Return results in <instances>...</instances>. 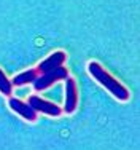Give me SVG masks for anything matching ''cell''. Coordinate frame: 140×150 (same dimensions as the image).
<instances>
[{
	"instance_id": "cell-5",
	"label": "cell",
	"mask_w": 140,
	"mask_h": 150,
	"mask_svg": "<svg viewBox=\"0 0 140 150\" xmlns=\"http://www.w3.org/2000/svg\"><path fill=\"white\" fill-rule=\"evenodd\" d=\"M8 105H10V109H11L13 112H16L18 115H21L27 121H37V118H38V113L24 101H19V99H16V98H10L8 99Z\"/></svg>"
},
{
	"instance_id": "cell-3",
	"label": "cell",
	"mask_w": 140,
	"mask_h": 150,
	"mask_svg": "<svg viewBox=\"0 0 140 150\" xmlns=\"http://www.w3.org/2000/svg\"><path fill=\"white\" fill-rule=\"evenodd\" d=\"M27 104L30 105L37 113L42 112V113H46V115H49V117H61V115H62V112H64L59 105L53 104V102L46 101V99H42L40 96H37V94L29 96V102H27Z\"/></svg>"
},
{
	"instance_id": "cell-7",
	"label": "cell",
	"mask_w": 140,
	"mask_h": 150,
	"mask_svg": "<svg viewBox=\"0 0 140 150\" xmlns=\"http://www.w3.org/2000/svg\"><path fill=\"white\" fill-rule=\"evenodd\" d=\"M37 77H38L37 69H29V70H24V72L18 74L16 77H14L13 80H10V81H11L13 86H24V85L34 83Z\"/></svg>"
},
{
	"instance_id": "cell-1",
	"label": "cell",
	"mask_w": 140,
	"mask_h": 150,
	"mask_svg": "<svg viewBox=\"0 0 140 150\" xmlns=\"http://www.w3.org/2000/svg\"><path fill=\"white\" fill-rule=\"evenodd\" d=\"M88 72L91 74V77L94 78V80H97L99 83L110 93V94H113L118 101H121V102L129 101V98H131V93H129V90L124 86L123 83H120L116 78H113L112 75L107 72V70L103 69L99 62L91 61V62L88 64Z\"/></svg>"
},
{
	"instance_id": "cell-2",
	"label": "cell",
	"mask_w": 140,
	"mask_h": 150,
	"mask_svg": "<svg viewBox=\"0 0 140 150\" xmlns=\"http://www.w3.org/2000/svg\"><path fill=\"white\" fill-rule=\"evenodd\" d=\"M69 78V70L65 69L64 66L61 67H56V69L49 70L46 74H42L35 78L34 81V90L35 91H43V90H48L53 83L56 81H61V80H67Z\"/></svg>"
},
{
	"instance_id": "cell-6",
	"label": "cell",
	"mask_w": 140,
	"mask_h": 150,
	"mask_svg": "<svg viewBox=\"0 0 140 150\" xmlns=\"http://www.w3.org/2000/svg\"><path fill=\"white\" fill-rule=\"evenodd\" d=\"M78 105V88L77 81L73 78H67L65 80V107L64 112L65 113H73Z\"/></svg>"
},
{
	"instance_id": "cell-8",
	"label": "cell",
	"mask_w": 140,
	"mask_h": 150,
	"mask_svg": "<svg viewBox=\"0 0 140 150\" xmlns=\"http://www.w3.org/2000/svg\"><path fill=\"white\" fill-rule=\"evenodd\" d=\"M0 93L3 96H8V98H11V93H13L11 81L8 80V77L5 75V72L2 69H0Z\"/></svg>"
},
{
	"instance_id": "cell-4",
	"label": "cell",
	"mask_w": 140,
	"mask_h": 150,
	"mask_svg": "<svg viewBox=\"0 0 140 150\" xmlns=\"http://www.w3.org/2000/svg\"><path fill=\"white\" fill-rule=\"evenodd\" d=\"M65 61H67L65 53L64 51H54L53 54H49L46 59H43L35 69H37L38 75H42V74H46V72H49V70L56 69V67H61Z\"/></svg>"
}]
</instances>
